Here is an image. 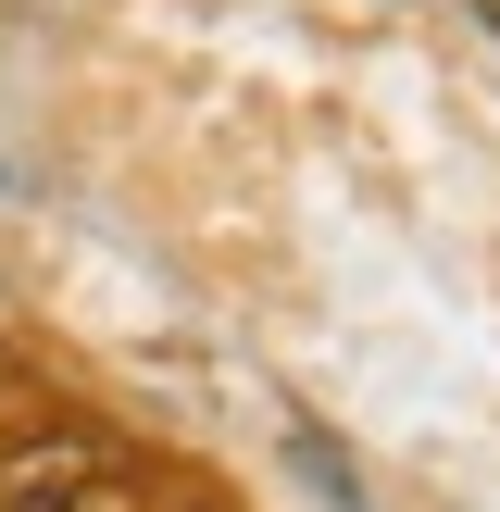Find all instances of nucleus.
I'll return each mask as SVG.
<instances>
[{
    "label": "nucleus",
    "mask_w": 500,
    "mask_h": 512,
    "mask_svg": "<svg viewBox=\"0 0 500 512\" xmlns=\"http://www.w3.org/2000/svg\"><path fill=\"white\" fill-rule=\"evenodd\" d=\"M100 475H113V450L75 438V425L63 438H25V450H0V512H75Z\"/></svg>",
    "instance_id": "nucleus-1"
}]
</instances>
